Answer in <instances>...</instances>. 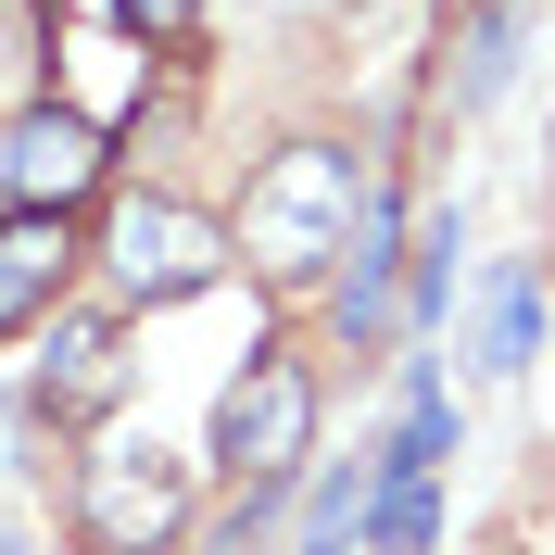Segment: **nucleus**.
I'll return each instance as SVG.
<instances>
[{"label": "nucleus", "instance_id": "4", "mask_svg": "<svg viewBox=\"0 0 555 555\" xmlns=\"http://www.w3.org/2000/svg\"><path fill=\"white\" fill-rule=\"evenodd\" d=\"M315 454V366L291 341H253V366L215 391V467L228 480H291Z\"/></svg>", "mask_w": 555, "mask_h": 555}, {"label": "nucleus", "instance_id": "10", "mask_svg": "<svg viewBox=\"0 0 555 555\" xmlns=\"http://www.w3.org/2000/svg\"><path fill=\"white\" fill-rule=\"evenodd\" d=\"M353 543H366V555H429V543H442V492H429V480H379Z\"/></svg>", "mask_w": 555, "mask_h": 555}, {"label": "nucleus", "instance_id": "5", "mask_svg": "<svg viewBox=\"0 0 555 555\" xmlns=\"http://www.w3.org/2000/svg\"><path fill=\"white\" fill-rule=\"evenodd\" d=\"M102 177H114V114H76L64 89L13 114V139H0V203L13 215H76Z\"/></svg>", "mask_w": 555, "mask_h": 555}, {"label": "nucleus", "instance_id": "2", "mask_svg": "<svg viewBox=\"0 0 555 555\" xmlns=\"http://www.w3.org/2000/svg\"><path fill=\"white\" fill-rule=\"evenodd\" d=\"M190 505H203V480L152 429H102L76 454V543L89 555H177L190 543Z\"/></svg>", "mask_w": 555, "mask_h": 555}, {"label": "nucleus", "instance_id": "12", "mask_svg": "<svg viewBox=\"0 0 555 555\" xmlns=\"http://www.w3.org/2000/svg\"><path fill=\"white\" fill-rule=\"evenodd\" d=\"M454 253H467V228H454V215H429V228H416V253H404V278H416V291H404V304H416V328L454 304Z\"/></svg>", "mask_w": 555, "mask_h": 555}, {"label": "nucleus", "instance_id": "14", "mask_svg": "<svg viewBox=\"0 0 555 555\" xmlns=\"http://www.w3.org/2000/svg\"><path fill=\"white\" fill-rule=\"evenodd\" d=\"M114 26L152 38V51H190V38H203V0H114Z\"/></svg>", "mask_w": 555, "mask_h": 555}, {"label": "nucleus", "instance_id": "9", "mask_svg": "<svg viewBox=\"0 0 555 555\" xmlns=\"http://www.w3.org/2000/svg\"><path fill=\"white\" fill-rule=\"evenodd\" d=\"M530 353H543V291H530V278H492V304H480V353H467V366H480V379H518Z\"/></svg>", "mask_w": 555, "mask_h": 555}, {"label": "nucleus", "instance_id": "11", "mask_svg": "<svg viewBox=\"0 0 555 555\" xmlns=\"http://www.w3.org/2000/svg\"><path fill=\"white\" fill-rule=\"evenodd\" d=\"M366 492H379V467H328L315 505H304V555H341L353 530H366Z\"/></svg>", "mask_w": 555, "mask_h": 555}, {"label": "nucleus", "instance_id": "1", "mask_svg": "<svg viewBox=\"0 0 555 555\" xmlns=\"http://www.w3.org/2000/svg\"><path fill=\"white\" fill-rule=\"evenodd\" d=\"M366 190H379V177L353 165L341 139H278L266 165H253L241 215H228V241H241V266L266 278V291H315V278L353 266V215H366Z\"/></svg>", "mask_w": 555, "mask_h": 555}, {"label": "nucleus", "instance_id": "6", "mask_svg": "<svg viewBox=\"0 0 555 555\" xmlns=\"http://www.w3.org/2000/svg\"><path fill=\"white\" fill-rule=\"evenodd\" d=\"M127 315H51V353H38L26 379V416L38 429H64V442H102V416L127 404Z\"/></svg>", "mask_w": 555, "mask_h": 555}, {"label": "nucleus", "instance_id": "8", "mask_svg": "<svg viewBox=\"0 0 555 555\" xmlns=\"http://www.w3.org/2000/svg\"><path fill=\"white\" fill-rule=\"evenodd\" d=\"M518 38H530V0H480V13H467V38H454V51H467V64H454V114H480L492 89L518 76Z\"/></svg>", "mask_w": 555, "mask_h": 555}, {"label": "nucleus", "instance_id": "15", "mask_svg": "<svg viewBox=\"0 0 555 555\" xmlns=\"http://www.w3.org/2000/svg\"><path fill=\"white\" fill-rule=\"evenodd\" d=\"M0 555H26V543H0Z\"/></svg>", "mask_w": 555, "mask_h": 555}, {"label": "nucleus", "instance_id": "7", "mask_svg": "<svg viewBox=\"0 0 555 555\" xmlns=\"http://www.w3.org/2000/svg\"><path fill=\"white\" fill-rule=\"evenodd\" d=\"M89 266L76 215H0V341H26L64 315V278Z\"/></svg>", "mask_w": 555, "mask_h": 555}, {"label": "nucleus", "instance_id": "13", "mask_svg": "<svg viewBox=\"0 0 555 555\" xmlns=\"http://www.w3.org/2000/svg\"><path fill=\"white\" fill-rule=\"evenodd\" d=\"M442 454H454V404L429 391V404H404V429H391V454H379V480H429Z\"/></svg>", "mask_w": 555, "mask_h": 555}, {"label": "nucleus", "instance_id": "3", "mask_svg": "<svg viewBox=\"0 0 555 555\" xmlns=\"http://www.w3.org/2000/svg\"><path fill=\"white\" fill-rule=\"evenodd\" d=\"M102 266H114V291H127V304H203V291H228V278H241V241H228V215L177 203V190H114Z\"/></svg>", "mask_w": 555, "mask_h": 555}]
</instances>
